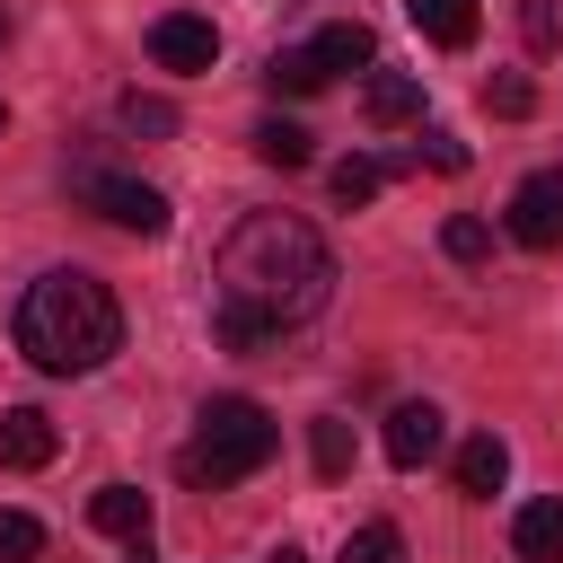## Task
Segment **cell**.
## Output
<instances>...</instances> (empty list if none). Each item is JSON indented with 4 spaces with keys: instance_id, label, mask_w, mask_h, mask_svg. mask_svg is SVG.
I'll return each mask as SVG.
<instances>
[{
    "instance_id": "4316f807",
    "label": "cell",
    "mask_w": 563,
    "mask_h": 563,
    "mask_svg": "<svg viewBox=\"0 0 563 563\" xmlns=\"http://www.w3.org/2000/svg\"><path fill=\"white\" fill-rule=\"evenodd\" d=\"M0 132H9V106H0Z\"/></svg>"
},
{
    "instance_id": "7c38bea8",
    "label": "cell",
    "mask_w": 563,
    "mask_h": 563,
    "mask_svg": "<svg viewBox=\"0 0 563 563\" xmlns=\"http://www.w3.org/2000/svg\"><path fill=\"white\" fill-rule=\"evenodd\" d=\"M501 484H510V449H501V431H475V440L457 449V493L484 501V493H501Z\"/></svg>"
},
{
    "instance_id": "484cf974",
    "label": "cell",
    "mask_w": 563,
    "mask_h": 563,
    "mask_svg": "<svg viewBox=\"0 0 563 563\" xmlns=\"http://www.w3.org/2000/svg\"><path fill=\"white\" fill-rule=\"evenodd\" d=\"M273 563H308V554H299V545H282V554H273Z\"/></svg>"
},
{
    "instance_id": "277c9868",
    "label": "cell",
    "mask_w": 563,
    "mask_h": 563,
    "mask_svg": "<svg viewBox=\"0 0 563 563\" xmlns=\"http://www.w3.org/2000/svg\"><path fill=\"white\" fill-rule=\"evenodd\" d=\"M70 194H79L97 220L132 229V238H167V194H158V185H141V176H114V167H79V176H70Z\"/></svg>"
},
{
    "instance_id": "cb8c5ba5",
    "label": "cell",
    "mask_w": 563,
    "mask_h": 563,
    "mask_svg": "<svg viewBox=\"0 0 563 563\" xmlns=\"http://www.w3.org/2000/svg\"><path fill=\"white\" fill-rule=\"evenodd\" d=\"M422 158H431V167H440V176H457V167H466V141H457V132H440V123H431V132H422Z\"/></svg>"
},
{
    "instance_id": "4fadbf2b",
    "label": "cell",
    "mask_w": 563,
    "mask_h": 563,
    "mask_svg": "<svg viewBox=\"0 0 563 563\" xmlns=\"http://www.w3.org/2000/svg\"><path fill=\"white\" fill-rule=\"evenodd\" d=\"M264 79H273V97H317V88H325L334 70L317 62V44H282V53L264 62Z\"/></svg>"
},
{
    "instance_id": "7a4b0ae2",
    "label": "cell",
    "mask_w": 563,
    "mask_h": 563,
    "mask_svg": "<svg viewBox=\"0 0 563 563\" xmlns=\"http://www.w3.org/2000/svg\"><path fill=\"white\" fill-rule=\"evenodd\" d=\"M18 352H26L44 378H88V369H106V361L123 352V308H114V290H106L97 273H79V264L35 273L26 299H18Z\"/></svg>"
},
{
    "instance_id": "603a6c76",
    "label": "cell",
    "mask_w": 563,
    "mask_h": 563,
    "mask_svg": "<svg viewBox=\"0 0 563 563\" xmlns=\"http://www.w3.org/2000/svg\"><path fill=\"white\" fill-rule=\"evenodd\" d=\"M484 106H493V114H510V123H519V114H528V106H537V88H528V79H519V70H501V79H484Z\"/></svg>"
},
{
    "instance_id": "d6986e66",
    "label": "cell",
    "mask_w": 563,
    "mask_h": 563,
    "mask_svg": "<svg viewBox=\"0 0 563 563\" xmlns=\"http://www.w3.org/2000/svg\"><path fill=\"white\" fill-rule=\"evenodd\" d=\"M334 563H405V537H396L387 519H369V528H352V537H343V554H334Z\"/></svg>"
},
{
    "instance_id": "30bf717a",
    "label": "cell",
    "mask_w": 563,
    "mask_h": 563,
    "mask_svg": "<svg viewBox=\"0 0 563 563\" xmlns=\"http://www.w3.org/2000/svg\"><path fill=\"white\" fill-rule=\"evenodd\" d=\"M431 449H440V405H431V396H422V405H396V413H387V457H396V466H422Z\"/></svg>"
},
{
    "instance_id": "9c48e42d",
    "label": "cell",
    "mask_w": 563,
    "mask_h": 563,
    "mask_svg": "<svg viewBox=\"0 0 563 563\" xmlns=\"http://www.w3.org/2000/svg\"><path fill=\"white\" fill-rule=\"evenodd\" d=\"M361 114H369L378 132H396V123H422V79H413V70H369V88H361Z\"/></svg>"
},
{
    "instance_id": "e0dca14e",
    "label": "cell",
    "mask_w": 563,
    "mask_h": 563,
    "mask_svg": "<svg viewBox=\"0 0 563 563\" xmlns=\"http://www.w3.org/2000/svg\"><path fill=\"white\" fill-rule=\"evenodd\" d=\"M255 158H264V167H308V132L282 123V114H264V123H255Z\"/></svg>"
},
{
    "instance_id": "5bb4252c",
    "label": "cell",
    "mask_w": 563,
    "mask_h": 563,
    "mask_svg": "<svg viewBox=\"0 0 563 563\" xmlns=\"http://www.w3.org/2000/svg\"><path fill=\"white\" fill-rule=\"evenodd\" d=\"M317 62H325V70H369V62H378V35H369L361 18H334V26L317 35Z\"/></svg>"
},
{
    "instance_id": "6da1fadb",
    "label": "cell",
    "mask_w": 563,
    "mask_h": 563,
    "mask_svg": "<svg viewBox=\"0 0 563 563\" xmlns=\"http://www.w3.org/2000/svg\"><path fill=\"white\" fill-rule=\"evenodd\" d=\"M325 299H334V246L290 211H246L211 255V325L238 352L308 325Z\"/></svg>"
},
{
    "instance_id": "3957f363",
    "label": "cell",
    "mask_w": 563,
    "mask_h": 563,
    "mask_svg": "<svg viewBox=\"0 0 563 563\" xmlns=\"http://www.w3.org/2000/svg\"><path fill=\"white\" fill-rule=\"evenodd\" d=\"M273 449H282V431H273V413L255 396H211L194 413V440L176 449V475L202 484V493H220V484H246Z\"/></svg>"
},
{
    "instance_id": "ba28073f",
    "label": "cell",
    "mask_w": 563,
    "mask_h": 563,
    "mask_svg": "<svg viewBox=\"0 0 563 563\" xmlns=\"http://www.w3.org/2000/svg\"><path fill=\"white\" fill-rule=\"evenodd\" d=\"M510 554H519V563H563V493L519 501V519H510Z\"/></svg>"
},
{
    "instance_id": "7402d4cb",
    "label": "cell",
    "mask_w": 563,
    "mask_h": 563,
    "mask_svg": "<svg viewBox=\"0 0 563 563\" xmlns=\"http://www.w3.org/2000/svg\"><path fill=\"white\" fill-rule=\"evenodd\" d=\"M44 554V528L26 510H0V563H35Z\"/></svg>"
},
{
    "instance_id": "d4e9b609",
    "label": "cell",
    "mask_w": 563,
    "mask_h": 563,
    "mask_svg": "<svg viewBox=\"0 0 563 563\" xmlns=\"http://www.w3.org/2000/svg\"><path fill=\"white\" fill-rule=\"evenodd\" d=\"M123 123H132V132H176V114H167L158 97H123Z\"/></svg>"
},
{
    "instance_id": "ac0fdd59",
    "label": "cell",
    "mask_w": 563,
    "mask_h": 563,
    "mask_svg": "<svg viewBox=\"0 0 563 563\" xmlns=\"http://www.w3.org/2000/svg\"><path fill=\"white\" fill-rule=\"evenodd\" d=\"M308 440H317V475H325V484H343V475H352V422H343V413H317V431H308Z\"/></svg>"
},
{
    "instance_id": "83f0119b",
    "label": "cell",
    "mask_w": 563,
    "mask_h": 563,
    "mask_svg": "<svg viewBox=\"0 0 563 563\" xmlns=\"http://www.w3.org/2000/svg\"><path fill=\"white\" fill-rule=\"evenodd\" d=\"M0 35H9V18H0Z\"/></svg>"
},
{
    "instance_id": "9a60e30c",
    "label": "cell",
    "mask_w": 563,
    "mask_h": 563,
    "mask_svg": "<svg viewBox=\"0 0 563 563\" xmlns=\"http://www.w3.org/2000/svg\"><path fill=\"white\" fill-rule=\"evenodd\" d=\"M405 9H413V26H422L431 44H449V53L475 44V0H405Z\"/></svg>"
},
{
    "instance_id": "8fae6325",
    "label": "cell",
    "mask_w": 563,
    "mask_h": 563,
    "mask_svg": "<svg viewBox=\"0 0 563 563\" xmlns=\"http://www.w3.org/2000/svg\"><path fill=\"white\" fill-rule=\"evenodd\" d=\"M88 519H97L106 537H123V545H150V493H141V484H106V493L88 501Z\"/></svg>"
},
{
    "instance_id": "44dd1931",
    "label": "cell",
    "mask_w": 563,
    "mask_h": 563,
    "mask_svg": "<svg viewBox=\"0 0 563 563\" xmlns=\"http://www.w3.org/2000/svg\"><path fill=\"white\" fill-rule=\"evenodd\" d=\"M440 246H449V255H457V264H484V255H493V229H484V220H475V211H457V220H449V229H440Z\"/></svg>"
},
{
    "instance_id": "8992f818",
    "label": "cell",
    "mask_w": 563,
    "mask_h": 563,
    "mask_svg": "<svg viewBox=\"0 0 563 563\" xmlns=\"http://www.w3.org/2000/svg\"><path fill=\"white\" fill-rule=\"evenodd\" d=\"M150 62H158V70H211V62H220V26L194 18V9H167V18L150 26Z\"/></svg>"
},
{
    "instance_id": "52a82bcc",
    "label": "cell",
    "mask_w": 563,
    "mask_h": 563,
    "mask_svg": "<svg viewBox=\"0 0 563 563\" xmlns=\"http://www.w3.org/2000/svg\"><path fill=\"white\" fill-rule=\"evenodd\" d=\"M53 449H62L53 413H35V405H9V413H0V466L35 475V466H53Z\"/></svg>"
},
{
    "instance_id": "ffe728a7",
    "label": "cell",
    "mask_w": 563,
    "mask_h": 563,
    "mask_svg": "<svg viewBox=\"0 0 563 563\" xmlns=\"http://www.w3.org/2000/svg\"><path fill=\"white\" fill-rule=\"evenodd\" d=\"M519 35H528V53H554L563 44V0H519Z\"/></svg>"
},
{
    "instance_id": "2e32d148",
    "label": "cell",
    "mask_w": 563,
    "mask_h": 563,
    "mask_svg": "<svg viewBox=\"0 0 563 563\" xmlns=\"http://www.w3.org/2000/svg\"><path fill=\"white\" fill-rule=\"evenodd\" d=\"M396 167H405V158H343V167H334V202H343V211H361Z\"/></svg>"
},
{
    "instance_id": "5b68a950",
    "label": "cell",
    "mask_w": 563,
    "mask_h": 563,
    "mask_svg": "<svg viewBox=\"0 0 563 563\" xmlns=\"http://www.w3.org/2000/svg\"><path fill=\"white\" fill-rule=\"evenodd\" d=\"M510 238H519V246H537V255H554V246H563V167L519 176V194H510Z\"/></svg>"
}]
</instances>
